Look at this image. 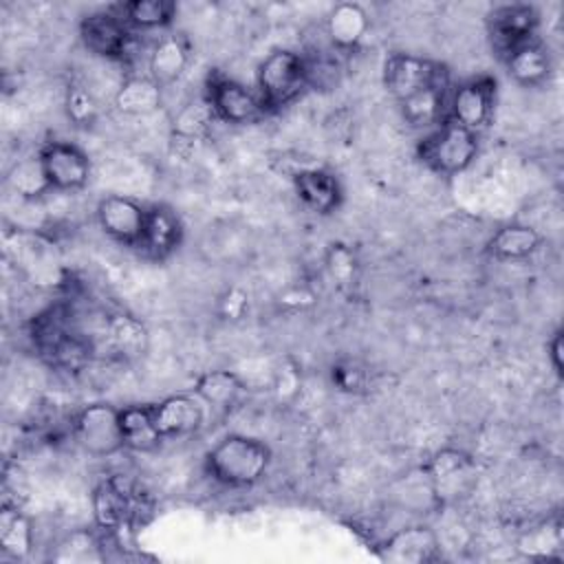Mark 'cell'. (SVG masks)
<instances>
[{
  "instance_id": "cell-18",
  "label": "cell",
  "mask_w": 564,
  "mask_h": 564,
  "mask_svg": "<svg viewBox=\"0 0 564 564\" xmlns=\"http://www.w3.org/2000/svg\"><path fill=\"white\" fill-rule=\"evenodd\" d=\"M189 64V44L181 33L159 37L148 57V75L159 86L174 84Z\"/></svg>"
},
{
  "instance_id": "cell-9",
  "label": "cell",
  "mask_w": 564,
  "mask_h": 564,
  "mask_svg": "<svg viewBox=\"0 0 564 564\" xmlns=\"http://www.w3.org/2000/svg\"><path fill=\"white\" fill-rule=\"evenodd\" d=\"M205 101L212 108L214 117L236 126L253 123L267 112L256 90L218 73L209 75L207 79Z\"/></svg>"
},
{
  "instance_id": "cell-21",
  "label": "cell",
  "mask_w": 564,
  "mask_h": 564,
  "mask_svg": "<svg viewBox=\"0 0 564 564\" xmlns=\"http://www.w3.org/2000/svg\"><path fill=\"white\" fill-rule=\"evenodd\" d=\"M101 337L106 346L119 357H139L145 350L148 333L139 319L126 313H115L104 317Z\"/></svg>"
},
{
  "instance_id": "cell-30",
  "label": "cell",
  "mask_w": 564,
  "mask_h": 564,
  "mask_svg": "<svg viewBox=\"0 0 564 564\" xmlns=\"http://www.w3.org/2000/svg\"><path fill=\"white\" fill-rule=\"evenodd\" d=\"M9 185L24 198H35V196L44 194L46 189H51L37 156L15 163L13 170L9 172Z\"/></svg>"
},
{
  "instance_id": "cell-25",
  "label": "cell",
  "mask_w": 564,
  "mask_h": 564,
  "mask_svg": "<svg viewBox=\"0 0 564 564\" xmlns=\"http://www.w3.org/2000/svg\"><path fill=\"white\" fill-rule=\"evenodd\" d=\"M242 392L245 383L231 370H209L200 375L194 383V394L216 410L231 408Z\"/></svg>"
},
{
  "instance_id": "cell-23",
  "label": "cell",
  "mask_w": 564,
  "mask_h": 564,
  "mask_svg": "<svg viewBox=\"0 0 564 564\" xmlns=\"http://www.w3.org/2000/svg\"><path fill=\"white\" fill-rule=\"evenodd\" d=\"M542 236L529 225H505L487 242V253L496 260H522L535 253Z\"/></svg>"
},
{
  "instance_id": "cell-29",
  "label": "cell",
  "mask_w": 564,
  "mask_h": 564,
  "mask_svg": "<svg viewBox=\"0 0 564 564\" xmlns=\"http://www.w3.org/2000/svg\"><path fill=\"white\" fill-rule=\"evenodd\" d=\"M425 469L432 478L436 498L441 502L443 496H447L452 489L454 491L458 489V485L463 482V476H467L469 460H467V456H463L454 449H445V452L436 454V458Z\"/></svg>"
},
{
  "instance_id": "cell-34",
  "label": "cell",
  "mask_w": 564,
  "mask_h": 564,
  "mask_svg": "<svg viewBox=\"0 0 564 564\" xmlns=\"http://www.w3.org/2000/svg\"><path fill=\"white\" fill-rule=\"evenodd\" d=\"M562 330H557L551 341H549V359L553 364V370L562 377V368H564V361H562Z\"/></svg>"
},
{
  "instance_id": "cell-4",
  "label": "cell",
  "mask_w": 564,
  "mask_h": 564,
  "mask_svg": "<svg viewBox=\"0 0 564 564\" xmlns=\"http://www.w3.org/2000/svg\"><path fill=\"white\" fill-rule=\"evenodd\" d=\"M150 511V498L130 476H110L93 491V516L99 529L121 531L141 522Z\"/></svg>"
},
{
  "instance_id": "cell-24",
  "label": "cell",
  "mask_w": 564,
  "mask_h": 564,
  "mask_svg": "<svg viewBox=\"0 0 564 564\" xmlns=\"http://www.w3.org/2000/svg\"><path fill=\"white\" fill-rule=\"evenodd\" d=\"M123 445L134 452H152L161 445V434L154 425L152 405H128L121 410Z\"/></svg>"
},
{
  "instance_id": "cell-5",
  "label": "cell",
  "mask_w": 564,
  "mask_h": 564,
  "mask_svg": "<svg viewBox=\"0 0 564 564\" xmlns=\"http://www.w3.org/2000/svg\"><path fill=\"white\" fill-rule=\"evenodd\" d=\"M478 154V134L449 119L432 128L419 143V156L438 174H458Z\"/></svg>"
},
{
  "instance_id": "cell-16",
  "label": "cell",
  "mask_w": 564,
  "mask_h": 564,
  "mask_svg": "<svg viewBox=\"0 0 564 564\" xmlns=\"http://www.w3.org/2000/svg\"><path fill=\"white\" fill-rule=\"evenodd\" d=\"M383 560L399 564H423L438 557V538L430 527L412 524L392 533L383 544Z\"/></svg>"
},
{
  "instance_id": "cell-1",
  "label": "cell",
  "mask_w": 564,
  "mask_h": 564,
  "mask_svg": "<svg viewBox=\"0 0 564 564\" xmlns=\"http://www.w3.org/2000/svg\"><path fill=\"white\" fill-rule=\"evenodd\" d=\"M33 344L37 352L57 370L77 372L82 370L93 352V339L75 326L68 311L64 308H48L33 322L31 330Z\"/></svg>"
},
{
  "instance_id": "cell-10",
  "label": "cell",
  "mask_w": 564,
  "mask_h": 564,
  "mask_svg": "<svg viewBox=\"0 0 564 564\" xmlns=\"http://www.w3.org/2000/svg\"><path fill=\"white\" fill-rule=\"evenodd\" d=\"M540 18L531 4H500L487 15V35L498 57H509L522 44L535 40Z\"/></svg>"
},
{
  "instance_id": "cell-14",
  "label": "cell",
  "mask_w": 564,
  "mask_h": 564,
  "mask_svg": "<svg viewBox=\"0 0 564 564\" xmlns=\"http://www.w3.org/2000/svg\"><path fill=\"white\" fill-rule=\"evenodd\" d=\"M152 416L161 438L167 441L196 434L205 421V410L196 394H172L152 405Z\"/></svg>"
},
{
  "instance_id": "cell-15",
  "label": "cell",
  "mask_w": 564,
  "mask_h": 564,
  "mask_svg": "<svg viewBox=\"0 0 564 564\" xmlns=\"http://www.w3.org/2000/svg\"><path fill=\"white\" fill-rule=\"evenodd\" d=\"M183 242V223L167 205H152L145 214V227L137 251L150 260H165Z\"/></svg>"
},
{
  "instance_id": "cell-13",
  "label": "cell",
  "mask_w": 564,
  "mask_h": 564,
  "mask_svg": "<svg viewBox=\"0 0 564 564\" xmlns=\"http://www.w3.org/2000/svg\"><path fill=\"white\" fill-rule=\"evenodd\" d=\"M148 207L128 196H106L97 205V223L106 236L115 242L137 249L143 227H145Z\"/></svg>"
},
{
  "instance_id": "cell-2",
  "label": "cell",
  "mask_w": 564,
  "mask_h": 564,
  "mask_svg": "<svg viewBox=\"0 0 564 564\" xmlns=\"http://www.w3.org/2000/svg\"><path fill=\"white\" fill-rule=\"evenodd\" d=\"M271 465V449L267 443L253 436L231 434L220 438L205 454L207 474L225 487H251Z\"/></svg>"
},
{
  "instance_id": "cell-20",
  "label": "cell",
  "mask_w": 564,
  "mask_h": 564,
  "mask_svg": "<svg viewBox=\"0 0 564 564\" xmlns=\"http://www.w3.org/2000/svg\"><path fill=\"white\" fill-rule=\"evenodd\" d=\"M163 101V86L150 75H132L115 93V106L130 117H145L154 112Z\"/></svg>"
},
{
  "instance_id": "cell-27",
  "label": "cell",
  "mask_w": 564,
  "mask_h": 564,
  "mask_svg": "<svg viewBox=\"0 0 564 564\" xmlns=\"http://www.w3.org/2000/svg\"><path fill=\"white\" fill-rule=\"evenodd\" d=\"M0 546L15 560H24L33 549V524L18 507H4L0 513Z\"/></svg>"
},
{
  "instance_id": "cell-28",
  "label": "cell",
  "mask_w": 564,
  "mask_h": 564,
  "mask_svg": "<svg viewBox=\"0 0 564 564\" xmlns=\"http://www.w3.org/2000/svg\"><path fill=\"white\" fill-rule=\"evenodd\" d=\"M119 11L134 31H154L172 24L176 4L172 0H132L121 4Z\"/></svg>"
},
{
  "instance_id": "cell-31",
  "label": "cell",
  "mask_w": 564,
  "mask_h": 564,
  "mask_svg": "<svg viewBox=\"0 0 564 564\" xmlns=\"http://www.w3.org/2000/svg\"><path fill=\"white\" fill-rule=\"evenodd\" d=\"M66 112L77 126H90L97 117V104L86 88H70L66 97Z\"/></svg>"
},
{
  "instance_id": "cell-33",
  "label": "cell",
  "mask_w": 564,
  "mask_h": 564,
  "mask_svg": "<svg viewBox=\"0 0 564 564\" xmlns=\"http://www.w3.org/2000/svg\"><path fill=\"white\" fill-rule=\"evenodd\" d=\"M328 271L339 282H350L355 275V262L352 253L344 245H333L328 253Z\"/></svg>"
},
{
  "instance_id": "cell-19",
  "label": "cell",
  "mask_w": 564,
  "mask_h": 564,
  "mask_svg": "<svg viewBox=\"0 0 564 564\" xmlns=\"http://www.w3.org/2000/svg\"><path fill=\"white\" fill-rule=\"evenodd\" d=\"M370 18L357 2L335 4L326 18V35L335 51L355 48L368 33Z\"/></svg>"
},
{
  "instance_id": "cell-22",
  "label": "cell",
  "mask_w": 564,
  "mask_h": 564,
  "mask_svg": "<svg viewBox=\"0 0 564 564\" xmlns=\"http://www.w3.org/2000/svg\"><path fill=\"white\" fill-rule=\"evenodd\" d=\"M509 75L522 84V86H540L551 75V55L549 51L538 42L531 40L516 48L509 57H505Z\"/></svg>"
},
{
  "instance_id": "cell-26",
  "label": "cell",
  "mask_w": 564,
  "mask_h": 564,
  "mask_svg": "<svg viewBox=\"0 0 564 564\" xmlns=\"http://www.w3.org/2000/svg\"><path fill=\"white\" fill-rule=\"evenodd\" d=\"M447 99H449L447 84H443V86L427 88L399 106H401L403 119L412 128H432V126H438L441 121H445Z\"/></svg>"
},
{
  "instance_id": "cell-6",
  "label": "cell",
  "mask_w": 564,
  "mask_h": 564,
  "mask_svg": "<svg viewBox=\"0 0 564 564\" xmlns=\"http://www.w3.org/2000/svg\"><path fill=\"white\" fill-rule=\"evenodd\" d=\"M73 436L77 445L95 458H106L123 449L121 410L110 403L86 405L73 423Z\"/></svg>"
},
{
  "instance_id": "cell-11",
  "label": "cell",
  "mask_w": 564,
  "mask_h": 564,
  "mask_svg": "<svg viewBox=\"0 0 564 564\" xmlns=\"http://www.w3.org/2000/svg\"><path fill=\"white\" fill-rule=\"evenodd\" d=\"M51 189L75 192L90 178L88 154L68 141H48L37 154Z\"/></svg>"
},
{
  "instance_id": "cell-7",
  "label": "cell",
  "mask_w": 564,
  "mask_h": 564,
  "mask_svg": "<svg viewBox=\"0 0 564 564\" xmlns=\"http://www.w3.org/2000/svg\"><path fill=\"white\" fill-rule=\"evenodd\" d=\"M447 79V68L443 64L408 53L390 55L383 68L386 88L397 104H403L427 88L449 84Z\"/></svg>"
},
{
  "instance_id": "cell-12",
  "label": "cell",
  "mask_w": 564,
  "mask_h": 564,
  "mask_svg": "<svg viewBox=\"0 0 564 564\" xmlns=\"http://www.w3.org/2000/svg\"><path fill=\"white\" fill-rule=\"evenodd\" d=\"M496 99V79L489 75L474 77L456 86V90L447 99L445 119L467 128L478 130L487 123Z\"/></svg>"
},
{
  "instance_id": "cell-17",
  "label": "cell",
  "mask_w": 564,
  "mask_h": 564,
  "mask_svg": "<svg viewBox=\"0 0 564 564\" xmlns=\"http://www.w3.org/2000/svg\"><path fill=\"white\" fill-rule=\"evenodd\" d=\"M293 187L297 198L315 214H330L341 205V185L337 176L319 167L300 170L293 176Z\"/></svg>"
},
{
  "instance_id": "cell-32",
  "label": "cell",
  "mask_w": 564,
  "mask_h": 564,
  "mask_svg": "<svg viewBox=\"0 0 564 564\" xmlns=\"http://www.w3.org/2000/svg\"><path fill=\"white\" fill-rule=\"evenodd\" d=\"M333 383L339 390L359 392L366 383V370H361L357 364H350V361L337 364V366H333Z\"/></svg>"
},
{
  "instance_id": "cell-3",
  "label": "cell",
  "mask_w": 564,
  "mask_h": 564,
  "mask_svg": "<svg viewBox=\"0 0 564 564\" xmlns=\"http://www.w3.org/2000/svg\"><path fill=\"white\" fill-rule=\"evenodd\" d=\"M256 84V93L267 112L291 104L311 84L306 55L291 48H278L269 53L258 66Z\"/></svg>"
},
{
  "instance_id": "cell-8",
  "label": "cell",
  "mask_w": 564,
  "mask_h": 564,
  "mask_svg": "<svg viewBox=\"0 0 564 564\" xmlns=\"http://www.w3.org/2000/svg\"><path fill=\"white\" fill-rule=\"evenodd\" d=\"M134 29L123 20L119 7L88 13L79 22V37L84 46L104 59H126L134 48Z\"/></svg>"
}]
</instances>
